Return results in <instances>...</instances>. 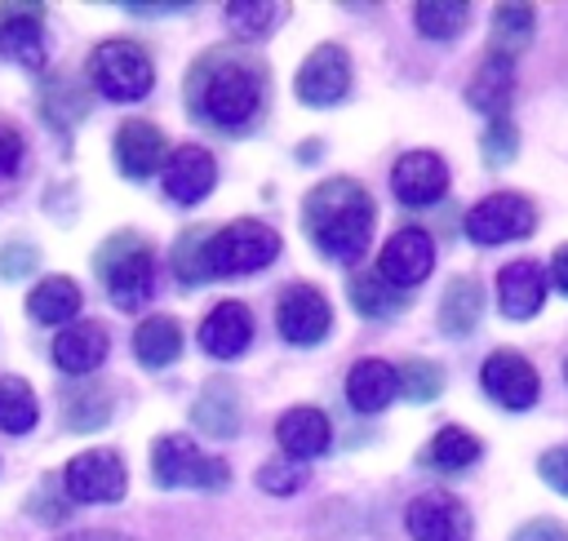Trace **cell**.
<instances>
[{"mask_svg": "<svg viewBox=\"0 0 568 541\" xmlns=\"http://www.w3.org/2000/svg\"><path fill=\"white\" fill-rule=\"evenodd\" d=\"M395 381H399V390H404L413 404H426V399H435V395L444 390V368H439L435 359H408V364L395 372Z\"/></svg>", "mask_w": 568, "mask_h": 541, "instance_id": "d590c367", "label": "cell"}, {"mask_svg": "<svg viewBox=\"0 0 568 541\" xmlns=\"http://www.w3.org/2000/svg\"><path fill=\"white\" fill-rule=\"evenodd\" d=\"M93 270L102 279V288L111 293V302L120 310H142V302L155 288V253L142 235L133 231H115L98 253H93Z\"/></svg>", "mask_w": 568, "mask_h": 541, "instance_id": "3957f363", "label": "cell"}, {"mask_svg": "<svg viewBox=\"0 0 568 541\" xmlns=\"http://www.w3.org/2000/svg\"><path fill=\"white\" fill-rule=\"evenodd\" d=\"M40 18H44L40 4H0V49L22 67H40L44 58Z\"/></svg>", "mask_w": 568, "mask_h": 541, "instance_id": "d6986e66", "label": "cell"}, {"mask_svg": "<svg viewBox=\"0 0 568 541\" xmlns=\"http://www.w3.org/2000/svg\"><path fill=\"white\" fill-rule=\"evenodd\" d=\"M124 461L106 448H89L80 457L67 461L62 470V492L67 501H84V506H98V501H120L124 497Z\"/></svg>", "mask_w": 568, "mask_h": 541, "instance_id": "ba28073f", "label": "cell"}, {"mask_svg": "<svg viewBox=\"0 0 568 541\" xmlns=\"http://www.w3.org/2000/svg\"><path fill=\"white\" fill-rule=\"evenodd\" d=\"M40 421L36 390L22 377H0V430L4 435H27Z\"/></svg>", "mask_w": 568, "mask_h": 541, "instance_id": "4dcf8cb0", "label": "cell"}, {"mask_svg": "<svg viewBox=\"0 0 568 541\" xmlns=\"http://www.w3.org/2000/svg\"><path fill=\"white\" fill-rule=\"evenodd\" d=\"M151 474H155L160 488H204V492H217V488L231 483L226 461L204 457L186 435H160L151 443Z\"/></svg>", "mask_w": 568, "mask_h": 541, "instance_id": "8992f818", "label": "cell"}, {"mask_svg": "<svg viewBox=\"0 0 568 541\" xmlns=\"http://www.w3.org/2000/svg\"><path fill=\"white\" fill-rule=\"evenodd\" d=\"M164 195L173 200V204H195V200H204L209 191H213V182H217V164H213V155L204 151V146H178L169 160H164Z\"/></svg>", "mask_w": 568, "mask_h": 541, "instance_id": "9a60e30c", "label": "cell"}, {"mask_svg": "<svg viewBox=\"0 0 568 541\" xmlns=\"http://www.w3.org/2000/svg\"><path fill=\"white\" fill-rule=\"evenodd\" d=\"M395 390H399V381H395V368L386 359H359L346 372V399L355 412H382Z\"/></svg>", "mask_w": 568, "mask_h": 541, "instance_id": "603a6c76", "label": "cell"}, {"mask_svg": "<svg viewBox=\"0 0 568 541\" xmlns=\"http://www.w3.org/2000/svg\"><path fill=\"white\" fill-rule=\"evenodd\" d=\"M346 297H351V306H355L364 319H386V315L404 310V293L390 288L377 270H359V275H351Z\"/></svg>", "mask_w": 568, "mask_h": 541, "instance_id": "4316f807", "label": "cell"}, {"mask_svg": "<svg viewBox=\"0 0 568 541\" xmlns=\"http://www.w3.org/2000/svg\"><path fill=\"white\" fill-rule=\"evenodd\" d=\"M466 18H470V4L466 0H422L413 9V22H417V31L426 40H453V35H462Z\"/></svg>", "mask_w": 568, "mask_h": 541, "instance_id": "d6a6232c", "label": "cell"}, {"mask_svg": "<svg viewBox=\"0 0 568 541\" xmlns=\"http://www.w3.org/2000/svg\"><path fill=\"white\" fill-rule=\"evenodd\" d=\"M510 93H515V58H501V53L488 49L484 62H479V71H475L470 84H466V102H470L475 111L501 120Z\"/></svg>", "mask_w": 568, "mask_h": 541, "instance_id": "ffe728a7", "label": "cell"}, {"mask_svg": "<svg viewBox=\"0 0 568 541\" xmlns=\"http://www.w3.org/2000/svg\"><path fill=\"white\" fill-rule=\"evenodd\" d=\"M537 474L555 488V492H564L568 497V443L564 448H550V452H541V461H537Z\"/></svg>", "mask_w": 568, "mask_h": 541, "instance_id": "60d3db41", "label": "cell"}, {"mask_svg": "<svg viewBox=\"0 0 568 541\" xmlns=\"http://www.w3.org/2000/svg\"><path fill=\"white\" fill-rule=\"evenodd\" d=\"M550 279H555L559 293H568V244L555 253V262H550Z\"/></svg>", "mask_w": 568, "mask_h": 541, "instance_id": "ee69618b", "label": "cell"}, {"mask_svg": "<svg viewBox=\"0 0 568 541\" xmlns=\"http://www.w3.org/2000/svg\"><path fill=\"white\" fill-rule=\"evenodd\" d=\"M373 222H377L373 195L355 177H328L311 186L302 200V226L311 244L333 262H355L368 248Z\"/></svg>", "mask_w": 568, "mask_h": 541, "instance_id": "7a4b0ae2", "label": "cell"}, {"mask_svg": "<svg viewBox=\"0 0 568 541\" xmlns=\"http://www.w3.org/2000/svg\"><path fill=\"white\" fill-rule=\"evenodd\" d=\"M413 541H470V510L453 492H422L404 510Z\"/></svg>", "mask_w": 568, "mask_h": 541, "instance_id": "30bf717a", "label": "cell"}, {"mask_svg": "<svg viewBox=\"0 0 568 541\" xmlns=\"http://www.w3.org/2000/svg\"><path fill=\"white\" fill-rule=\"evenodd\" d=\"M479 310H484V288H479V279L457 275V279L444 288V297H439V328H444L448 337H466V333L479 324Z\"/></svg>", "mask_w": 568, "mask_h": 541, "instance_id": "d4e9b609", "label": "cell"}, {"mask_svg": "<svg viewBox=\"0 0 568 541\" xmlns=\"http://www.w3.org/2000/svg\"><path fill=\"white\" fill-rule=\"evenodd\" d=\"M31 270H36V248H31V244L13 239V244L0 248V275H4V279H22V275H31Z\"/></svg>", "mask_w": 568, "mask_h": 541, "instance_id": "ab89813d", "label": "cell"}, {"mask_svg": "<svg viewBox=\"0 0 568 541\" xmlns=\"http://www.w3.org/2000/svg\"><path fill=\"white\" fill-rule=\"evenodd\" d=\"M253 341V315L244 302H217L204 319H200V346L213 359H240Z\"/></svg>", "mask_w": 568, "mask_h": 541, "instance_id": "2e32d148", "label": "cell"}, {"mask_svg": "<svg viewBox=\"0 0 568 541\" xmlns=\"http://www.w3.org/2000/svg\"><path fill=\"white\" fill-rule=\"evenodd\" d=\"M297 98L306 106H333L346 98L351 89V58L342 44H320L306 53V62L297 67V80H293Z\"/></svg>", "mask_w": 568, "mask_h": 541, "instance_id": "9c48e42d", "label": "cell"}, {"mask_svg": "<svg viewBox=\"0 0 568 541\" xmlns=\"http://www.w3.org/2000/svg\"><path fill=\"white\" fill-rule=\"evenodd\" d=\"M209 226H186L173 244V270L182 275V284H204L209 270H204V244H209Z\"/></svg>", "mask_w": 568, "mask_h": 541, "instance_id": "e575fe53", "label": "cell"}, {"mask_svg": "<svg viewBox=\"0 0 568 541\" xmlns=\"http://www.w3.org/2000/svg\"><path fill=\"white\" fill-rule=\"evenodd\" d=\"M40 106H44V115H49L53 129H71L89 111V98H84V89L75 80H49Z\"/></svg>", "mask_w": 568, "mask_h": 541, "instance_id": "836d02e7", "label": "cell"}, {"mask_svg": "<svg viewBox=\"0 0 568 541\" xmlns=\"http://www.w3.org/2000/svg\"><path fill=\"white\" fill-rule=\"evenodd\" d=\"M62 412L71 430H98L102 421H111V395L93 381H75L71 390H62Z\"/></svg>", "mask_w": 568, "mask_h": 541, "instance_id": "f1b7e54d", "label": "cell"}, {"mask_svg": "<svg viewBox=\"0 0 568 541\" xmlns=\"http://www.w3.org/2000/svg\"><path fill=\"white\" fill-rule=\"evenodd\" d=\"M75 310H80V288H75L67 275L40 279V284L31 288V297H27V315H31L36 324H71Z\"/></svg>", "mask_w": 568, "mask_h": 541, "instance_id": "484cf974", "label": "cell"}, {"mask_svg": "<svg viewBox=\"0 0 568 541\" xmlns=\"http://www.w3.org/2000/svg\"><path fill=\"white\" fill-rule=\"evenodd\" d=\"M62 541H129V537H120V532H102V528H89V532H71V537H62Z\"/></svg>", "mask_w": 568, "mask_h": 541, "instance_id": "f6af8a7d", "label": "cell"}, {"mask_svg": "<svg viewBox=\"0 0 568 541\" xmlns=\"http://www.w3.org/2000/svg\"><path fill=\"white\" fill-rule=\"evenodd\" d=\"M18 160H22V137H18L9 124H0V177H4V173H13V169H18Z\"/></svg>", "mask_w": 568, "mask_h": 541, "instance_id": "7bdbcfd3", "label": "cell"}, {"mask_svg": "<svg viewBox=\"0 0 568 541\" xmlns=\"http://www.w3.org/2000/svg\"><path fill=\"white\" fill-rule=\"evenodd\" d=\"M479 381H484V395L493 404L510 408V412L532 408L537 404V390H541L537 386V368L524 355H515V350H493L484 359V368H479Z\"/></svg>", "mask_w": 568, "mask_h": 541, "instance_id": "8fae6325", "label": "cell"}, {"mask_svg": "<svg viewBox=\"0 0 568 541\" xmlns=\"http://www.w3.org/2000/svg\"><path fill=\"white\" fill-rule=\"evenodd\" d=\"M564 372H568V364H564Z\"/></svg>", "mask_w": 568, "mask_h": 541, "instance_id": "bcb514c9", "label": "cell"}, {"mask_svg": "<svg viewBox=\"0 0 568 541\" xmlns=\"http://www.w3.org/2000/svg\"><path fill=\"white\" fill-rule=\"evenodd\" d=\"M262 98L266 75L240 49H209L186 75V106L195 111V120L217 129H244L262 111Z\"/></svg>", "mask_w": 568, "mask_h": 541, "instance_id": "6da1fadb", "label": "cell"}, {"mask_svg": "<svg viewBox=\"0 0 568 541\" xmlns=\"http://www.w3.org/2000/svg\"><path fill=\"white\" fill-rule=\"evenodd\" d=\"M479 151H484V160L493 164V169H501V164H510L515 160V151H519V133H515V124L501 115V120H493L488 129H484V137H479Z\"/></svg>", "mask_w": 568, "mask_h": 541, "instance_id": "74e56055", "label": "cell"}, {"mask_svg": "<svg viewBox=\"0 0 568 541\" xmlns=\"http://www.w3.org/2000/svg\"><path fill=\"white\" fill-rule=\"evenodd\" d=\"M133 355L142 368H169L182 355V328L169 315H151L133 328Z\"/></svg>", "mask_w": 568, "mask_h": 541, "instance_id": "cb8c5ba5", "label": "cell"}, {"mask_svg": "<svg viewBox=\"0 0 568 541\" xmlns=\"http://www.w3.org/2000/svg\"><path fill=\"white\" fill-rule=\"evenodd\" d=\"M510 541H568V528H564L559 519H532V523H524Z\"/></svg>", "mask_w": 568, "mask_h": 541, "instance_id": "b9f144b4", "label": "cell"}, {"mask_svg": "<svg viewBox=\"0 0 568 541\" xmlns=\"http://www.w3.org/2000/svg\"><path fill=\"white\" fill-rule=\"evenodd\" d=\"M275 439H280V448H284L293 461H306V457H320V452L328 448L333 426H328V417H324L320 408L297 404V408H288V412L275 421Z\"/></svg>", "mask_w": 568, "mask_h": 541, "instance_id": "ac0fdd59", "label": "cell"}, {"mask_svg": "<svg viewBox=\"0 0 568 541\" xmlns=\"http://www.w3.org/2000/svg\"><path fill=\"white\" fill-rule=\"evenodd\" d=\"M532 226H537V213H532L528 195H515V191L484 195L466 213V235L475 244H510V239L532 235Z\"/></svg>", "mask_w": 568, "mask_h": 541, "instance_id": "52a82bcc", "label": "cell"}, {"mask_svg": "<svg viewBox=\"0 0 568 541\" xmlns=\"http://www.w3.org/2000/svg\"><path fill=\"white\" fill-rule=\"evenodd\" d=\"M430 266H435V244H430V235L422 231V226H404V231H395L386 244H382V257H377V275L390 284V288H413V284H422L426 275H430Z\"/></svg>", "mask_w": 568, "mask_h": 541, "instance_id": "7c38bea8", "label": "cell"}, {"mask_svg": "<svg viewBox=\"0 0 568 541\" xmlns=\"http://www.w3.org/2000/svg\"><path fill=\"white\" fill-rule=\"evenodd\" d=\"M528 40H532V4H497L488 49L501 53V58H515Z\"/></svg>", "mask_w": 568, "mask_h": 541, "instance_id": "1f68e13d", "label": "cell"}, {"mask_svg": "<svg viewBox=\"0 0 568 541\" xmlns=\"http://www.w3.org/2000/svg\"><path fill=\"white\" fill-rule=\"evenodd\" d=\"M541 297H546V270L537 262H510L501 266L497 275V302L510 319H532L541 310Z\"/></svg>", "mask_w": 568, "mask_h": 541, "instance_id": "44dd1931", "label": "cell"}, {"mask_svg": "<svg viewBox=\"0 0 568 541\" xmlns=\"http://www.w3.org/2000/svg\"><path fill=\"white\" fill-rule=\"evenodd\" d=\"M390 191L408 208H426L448 191V164L435 151H408L390 169Z\"/></svg>", "mask_w": 568, "mask_h": 541, "instance_id": "5bb4252c", "label": "cell"}, {"mask_svg": "<svg viewBox=\"0 0 568 541\" xmlns=\"http://www.w3.org/2000/svg\"><path fill=\"white\" fill-rule=\"evenodd\" d=\"M280 4H271V0H231L226 4V18H231V27L240 31V35H266L275 22H280Z\"/></svg>", "mask_w": 568, "mask_h": 541, "instance_id": "8d00e7d4", "label": "cell"}, {"mask_svg": "<svg viewBox=\"0 0 568 541\" xmlns=\"http://www.w3.org/2000/svg\"><path fill=\"white\" fill-rule=\"evenodd\" d=\"M89 80L111 102H138L155 84V67L142 44L133 40H106L89 53Z\"/></svg>", "mask_w": 568, "mask_h": 541, "instance_id": "5b68a950", "label": "cell"}, {"mask_svg": "<svg viewBox=\"0 0 568 541\" xmlns=\"http://www.w3.org/2000/svg\"><path fill=\"white\" fill-rule=\"evenodd\" d=\"M106 359V328L102 324H67L53 337V364L67 377H84Z\"/></svg>", "mask_w": 568, "mask_h": 541, "instance_id": "7402d4cb", "label": "cell"}, {"mask_svg": "<svg viewBox=\"0 0 568 541\" xmlns=\"http://www.w3.org/2000/svg\"><path fill=\"white\" fill-rule=\"evenodd\" d=\"M275 328L288 346H311L320 341L328 328H333V310H328V297L311 284H293L280 306H275Z\"/></svg>", "mask_w": 568, "mask_h": 541, "instance_id": "4fadbf2b", "label": "cell"}, {"mask_svg": "<svg viewBox=\"0 0 568 541\" xmlns=\"http://www.w3.org/2000/svg\"><path fill=\"white\" fill-rule=\"evenodd\" d=\"M475 457H479V439L470 430H462V426L435 430V439L422 448V461L435 466V470H466Z\"/></svg>", "mask_w": 568, "mask_h": 541, "instance_id": "f546056e", "label": "cell"}, {"mask_svg": "<svg viewBox=\"0 0 568 541\" xmlns=\"http://www.w3.org/2000/svg\"><path fill=\"white\" fill-rule=\"evenodd\" d=\"M280 257V235L275 226L257 222V217H240V222H226L222 231L209 235L204 244V270L209 279H231V275H248V270H262Z\"/></svg>", "mask_w": 568, "mask_h": 541, "instance_id": "277c9868", "label": "cell"}, {"mask_svg": "<svg viewBox=\"0 0 568 541\" xmlns=\"http://www.w3.org/2000/svg\"><path fill=\"white\" fill-rule=\"evenodd\" d=\"M164 133L155 129V124H146V120H124L120 124V133H115V164H120V173L124 177H151V173H160L164 169Z\"/></svg>", "mask_w": 568, "mask_h": 541, "instance_id": "e0dca14e", "label": "cell"}, {"mask_svg": "<svg viewBox=\"0 0 568 541\" xmlns=\"http://www.w3.org/2000/svg\"><path fill=\"white\" fill-rule=\"evenodd\" d=\"M302 483H306L302 461H284V457H275V461H266V466L257 470V488L271 492V497H288V492H297Z\"/></svg>", "mask_w": 568, "mask_h": 541, "instance_id": "f35d334b", "label": "cell"}, {"mask_svg": "<svg viewBox=\"0 0 568 541\" xmlns=\"http://www.w3.org/2000/svg\"><path fill=\"white\" fill-rule=\"evenodd\" d=\"M191 417H195L200 430H209V435H217V439L235 435V430H240V404H235V390H231L226 381H213V386L195 399Z\"/></svg>", "mask_w": 568, "mask_h": 541, "instance_id": "83f0119b", "label": "cell"}]
</instances>
